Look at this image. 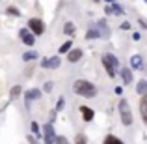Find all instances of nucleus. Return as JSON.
Instances as JSON below:
<instances>
[{
    "label": "nucleus",
    "instance_id": "obj_11",
    "mask_svg": "<svg viewBox=\"0 0 147 144\" xmlns=\"http://www.w3.org/2000/svg\"><path fill=\"white\" fill-rule=\"evenodd\" d=\"M104 11H106L108 15H123V13H125L123 6H119L117 2H114V4H108V6L104 8Z\"/></svg>",
    "mask_w": 147,
    "mask_h": 144
},
{
    "label": "nucleus",
    "instance_id": "obj_1",
    "mask_svg": "<svg viewBox=\"0 0 147 144\" xmlns=\"http://www.w3.org/2000/svg\"><path fill=\"white\" fill-rule=\"evenodd\" d=\"M73 92L80 97L91 99V97L97 96V86H95L93 83H90V81H86V79H78V81L73 83Z\"/></svg>",
    "mask_w": 147,
    "mask_h": 144
},
{
    "label": "nucleus",
    "instance_id": "obj_14",
    "mask_svg": "<svg viewBox=\"0 0 147 144\" xmlns=\"http://www.w3.org/2000/svg\"><path fill=\"white\" fill-rule=\"evenodd\" d=\"M140 114H142V120H144V124L147 126V94L142 96V99H140Z\"/></svg>",
    "mask_w": 147,
    "mask_h": 144
},
{
    "label": "nucleus",
    "instance_id": "obj_3",
    "mask_svg": "<svg viewBox=\"0 0 147 144\" xmlns=\"http://www.w3.org/2000/svg\"><path fill=\"white\" fill-rule=\"evenodd\" d=\"M119 116H121V124L123 126H132V111H130V105L127 99L119 101Z\"/></svg>",
    "mask_w": 147,
    "mask_h": 144
},
{
    "label": "nucleus",
    "instance_id": "obj_31",
    "mask_svg": "<svg viewBox=\"0 0 147 144\" xmlns=\"http://www.w3.org/2000/svg\"><path fill=\"white\" fill-rule=\"evenodd\" d=\"M121 30H130V23H123V25H121Z\"/></svg>",
    "mask_w": 147,
    "mask_h": 144
},
{
    "label": "nucleus",
    "instance_id": "obj_26",
    "mask_svg": "<svg viewBox=\"0 0 147 144\" xmlns=\"http://www.w3.org/2000/svg\"><path fill=\"white\" fill-rule=\"evenodd\" d=\"M52 88H54V83H52V81H47V83L43 84V92H52Z\"/></svg>",
    "mask_w": 147,
    "mask_h": 144
},
{
    "label": "nucleus",
    "instance_id": "obj_13",
    "mask_svg": "<svg viewBox=\"0 0 147 144\" xmlns=\"http://www.w3.org/2000/svg\"><path fill=\"white\" fill-rule=\"evenodd\" d=\"M82 56H84V51L82 49H71L67 53V60L71 62V64H76V62H78Z\"/></svg>",
    "mask_w": 147,
    "mask_h": 144
},
{
    "label": "nucleus",
    "instance_id": "obj_35",
    "mask_svg": "<svg viewBox=\"0 0 147 144\" xmlns=\"http://www.w3.org/2000/svg\"><path fill=\"white\" fill-rule=\"evenodd\" d=\"M93 2H100V0H93Z\"/></svg>",
    "mask_w": 147,
    "mask_h": 144
},
{
    "label": "nucleus",
    "instance_id": "obj_22",
    "mask_svg": "<svg viewBox=\"0 0 147 144\" xmlns=\"http://www.w3.org/2000/svg\"><path fill=\"white\" fill-rule=\"evenodd\" d=\"M30 129H32V133H34V137H41L43 135V131H41V127H39V124L34 120L32 124H30Z\"/></svg>",
    "mask_w": 147,
    "mask_h": 144
},
{
    "label": "nucleus",
    "instance_id": "obj_25",
    "mask_svg": "<svg viewBox=\"0 0 147 144\" xmlns=\"http://www.w3.org/2000/svg\"><path fill=\"white\" fill-rule=\"evenodd\" d=\"M75 144H88L86 135H84V133H78V135L75 137Z\"/></svg>",
    "mask_w": 147,
    "mask_h": 144
},
{
    "label": "nucleus",
    "instance_id": "obj_2",
    "mask_svg": "<svg viewBox=\"0 0 147 144\" xmlns=\"http://www.w3.org/2000/svg\"><path fill=\"white\" fill-rule=\"evenodd\" d=\"M100 62H102V66H104V69H106L108 77H112V79H114L115 73H117V69H119L117 56H115V54H112V53H108V54H104V56L100 58Z\"/></svg>",
    "mask_w": 147,
    "mask_h": 144
},
{
    "label": "nucleus",
    "instance_id": "obj_4",
    "mask_svg": "<svg viewBox=\"0 0 147 144\" xmlns=\"http://www.w3.org/2000/svg\"><path fill=\"white\" fill-rule=\"evenodd\" d=\"M26 28H28L34 36H43L45 30H47V25H45L43 19H39V17H30L28 19V26H26Z\"/></svg>",
    "mask_w": 147,
    "mask_h": 144
},
{
    "label": "nucleus",
    "instance_id": "obj_17",
    "mask_svg": "<svg viewBox=\"0 0 147 144\" xmlns=\"http://www.w3.org/2000/svg\"><path fill=\"white\" fill-rule=\"evenodd\" d=\"M71 49H73V40H67L65 43H61V45H60V49H58V53H60V54H67V53H69Z\"/></svg>",
    "mask_w": 147,
    "mask_h": 144
},
{
    "label": "nucleus",
    "instance_id": "obj_5",
    "mask_svg": "<svg viewBox=\"0 0 147 144\" xmlns=\"http://www.w3.org/2000/svg\"><path fill=\"white\" fill-rule=\"evenodd\" d=\"M41 131H43V144H56V131L52 124H45Z\"/></svg>",
    "mask_w": 147,
    "mask_h": 144
},
{
    "label": "nucleus",
    "instance_id": "obj_6",
    "mask_svg": "<svg viewBox=\"0 0 147 144\" xmlns=\"http://www.w3.org/2000/svg\"><path fill=\"white\" fill-rule=\"evenodd\" d=\"M19 40H21V43H24L26 47H34V45H36V36H34L28 28L19 30Z\"/></svg>",
    "mask_w": 147,
    "mask_h": 144
},
{
    "label": "nucleus",
    "instance_id": "obj_21",
    "mask_svg": "<svg viewBox=\"0 0 147 144\" xmlns=\"http://www.w3.org/2000/svg\"><path fill=\"white\" fill-rule=\"evenodd\" d=\"M6 15H9V17H21V10L15 6H7L6 8Z\"/></svg>",
    "mask_w": 147,
    "mask_h": 144
},
{
    "label": "nucleus",
    "instance_id": "obj_15",
    "mask_svg": "<svg viewBox=\"0 0 147 144\" xmlns=\"http://www.w3.org/2000/svg\"><path fill=\"white\" fill-rule=\"evenodd\" d=\"M121 79H123V84H130L132 83V69L130 68H123L121 69Z\"/></svg>",
    "mask_w": 147,
    "mask_h": 144
},
{
    "label": "nucleus",
    "instance_id": "obj_18",
    "mask_svg": "<svg viewBox=\"0 0 147 144\" xmlns=\"http://www.w3.org/2000/svg\"><path fill=\"white\" fill-rule=\"evenodd\" d=\"M136 92H138L140 96H145V94H147V81H145V79L138 81V84H136Z\"/></svg>",
    "mask_w": 147,
    "mask_h": 144
},
{
    "label": "nucleus",
    "instance_id": "obj_29",
    "mask_svg": "<svg viewBox=\"0 0 147 144\" xmlns=\"http://www.w3.org/2000/svg\"><path fill=\"white\" fill-rule=\"evenodd\" d=\"M28 142H30V144H37V137H34V135H28Z\"/></svg>",
    "mask_w": 147,
    "mask_h": 144
},
{
    "label": "nucleus",
    "instance_id": "obj_19",
    "mask_svg": "<svg viewBox=\"0 0 147 144\" xmlns=\"http://www.w3.org/2000/svg\"><path fill=\"white\" fill-rule=\"evenodd\" d=\"M75 32H76V26L73 25L71 21H67V23L63 25V34H65V36H73Z\"/></svg>",
    "mask_w": 147,
    "mask_h": 144
},
{
    "label": "nucleus",
    "instance_id": "obj_33",
    "mask_svg": "<svg viewBox=\"0 0 147 144\" xmlns=\"http://www.w3.org/2000/svg\"><path fill=\"white\" fill-rule=\"evenodd\" d=\"M121 92H123V88H121V86H115V94L121 96Z\"/></svg>",
    "mask_w": 147,
    "mask_h": 144
},
{
    "label": "nucleus",
    "instance_id": "obj_10",
    "mask_svg": "<svg viewBox=\"0 0 147 144\" xmlns=\"http://www.w3.org/2000/svg\"><path fill=\"white\" fill-rule=\"evenodd\" d=\"M130 68L136 69V71H142V69H145L144 58H142L140 54H132V56H130Z\"/></svg>",
    "mask_w": 147,
    "mask_h": 144
},
{
    "label": "nucleus",
    "instance_id": "obj_30",
    "mask_svg": "<svg viewBox=\"0 0 147 144\" xmlns=\"http://www.w3.org/2000/svg\"><path fill=\"white\" fill-rule=\"evenodd\" d=\"M132 40H134V41H140V40H142V34H140V32H134V34H132Z\"/></svg>",
    "mask_w": 147,
    "mask_h": 144
},
{
    "label": "nucleus",
    "instance_id": "obj_23",
    "mask_svg": "<svg viewBox=\"0 0 147 144\" xmlns=\"http://www.w3.org/2000/svg\"><path fill=\"white\" fill-rule=\"evenodd\" d=\"M104 144H123V141L117 139L115 135H106V137H104Z\"/></svg>",
    "mask_w": 147,
    "mask_h": 144
},
{
    "label": "nucleus",
    "instance_id": "obj_24",
    "mask_svg": "<svg viewBox=\"0 0 147 144\" xmlns=\"http://www.w3.org/2000/svg\"><path fill=\"white\" fill-rule=\"evenodd\" d=\"M86 40H100V34L97 32V28H90L86 32Z\"/></svg>",
    "mask_w": 147,
    "mask_h": 144
},
{
    "label": "nucleus",
    "instance_id": "obj_27",
    "mask_svg": "<svg viewBox=\"0 0 147 144\" xmlns=\"http://www.w3.org/2000/svg\"><path fill=\"white\" fill-rule=\"evenodd\" d=\"M63 107H65V99H63V97H60V99H58V103H56V112H60Z\"/></svg>",
    "mask_w": 147,
    "mask_h": 144
},
{
    "label": "nucleus",
    "instance_id": "obj_9",
    "mask_svg": "<svg viewBox=\"0 0 147 144\" xmlns=\"http://www.w3.org/2000/svg\"><path fill=\"white\" fill-rule=\"evenodd\" d=\"M95 28H97V32L100 34V38H102V40L110 38V28H108L106 19H100V21H97V23H95Z\"/></svg>",
    "mask_w": 147,
    "mask_h": 144
},
{
    "label": "nucleus",
    "instance_id": "obj_32",
    "mask_svg": "<svg viewBox=\"0 0 147 144\" xmlns=\"http://www.w3.org/2000/svg\"><path fill=\"white\" fill-rule=\"evenodd\" d=\"M138 23H140V25H142V28H145V30H147V21H145V19H140V21H138Z\"/></svg>",
    "mask_w": 147,
    "mask_h": 144
},
{
    "label": "nucleus",
    "instance_id": "obj_28",
    "mask_svg": "<svg viewBox=\"0 0 147 144\" xmlns=\"http://www.w3.org/2000/svg\"><path fill=\"white\" fill-rule=\"evenodd\" d=\"M56 144H71L65 137H56Z\"/></svg>",
    "mask_w": 147,
    "mask_h": 144
},
{
    "label": "nucleus",
    "instance_id": "obj_7",
    "mask_svg": "<svg viewBox=\"0 0 147 144\" xmlns=\"http://www.w3.org/2000/svg\"><path fill=\"white\" fill-rule=\"evenodd\" d=\"M61 66V58L60 56H47L41 60V68L43 69H58Z\"/></svg>",
    "mask_w": 147,
    "mask_h": 144
},
{
    "label": "nucleus",
    "instance_id": "obj_20",
    "mask_svg": "<svg viewBox=\"0 0 147 144\" xmlns=\"http://www.w3.org/2000/svg\"><path fill=\"white\" fill-rule=\"evenodd\" d=\"M21 94H22V86H21V84H15V86L9 90V97H11V99H17Z\"/></svg>",
    "mask_w": 147,
    "mask_h": 144
},
{
    "label": "nucleus",
    "instance_id": "obj_8",
    "mask_svg": "<svg viewBox=\"0 0 147 144\" xmlns=\"http://www.w3.org/2000/svg\"><path fill=\"white\" fill-rule=\"evenodd\" d=\"M41 96H43V92L39 90V88H30V90L24 92V105L26 107H30V103L36 99H41Z\"/></svg>",
    "mask_w": 147,
    "mask_h": 144
},
{
    "label": "nucleus",
    "instance_id": "obj_36",
    "mask_svg": "<svg viewBox=\"0 0 147 144\" xmlns=\"http://www.w3.org/2000/svg\"><path fill=\"white\" fill-rule=\"evenodd\" d=\"M145 2H147V0H145Z\"/></svg>",
    "mask_w": 147,
    "mask_h": 144
},
{
    "label": "nucleus",
    "instance_id": "obj_34",
    "mask_svg": "<svg viewBox=\"0 0 147 144\" xmlns=\"http://www.w3.org/2000/svg\"><path fill=\"white\" fill-rule=\"evenodd\" d=\"M106 2H108V4H114V2H117V0H106Z\"/></svg>",
    "mask_w": 147,
    "mask_h": 144
},
{
    "label": "nucleus",
    "instance_id": "obj_16",
    "mask_svg": "<svg viewBox=\"0 0 147 144\" xmlns=\"http://www.w3.org/2000/svg\"><path fill=\"white\" fill-rule=\"evenodd\" d=\"M39 58V53L37 51H26V53H22V60L24 62H34Z\"/></svg>",
    "mask_w": 147,
    "mask_h": 144
},
{
    "label": "nucleus",
    "instance_id": "obj_12",
    "mask_svg": "<svg viewBox=\"0 0 147 144\" xmlns=\"http://www.w3.org/2000/svg\"><path fill=\"white\" fill-rule=\"evenodd\" d=\"M80 116H82L84 122H91V120H93V116H95V111H93L91 107L82 105V107H80Z\"/></svg>",
    "mask_w": 147,
    "mask_h": 144
}]
</instances>
